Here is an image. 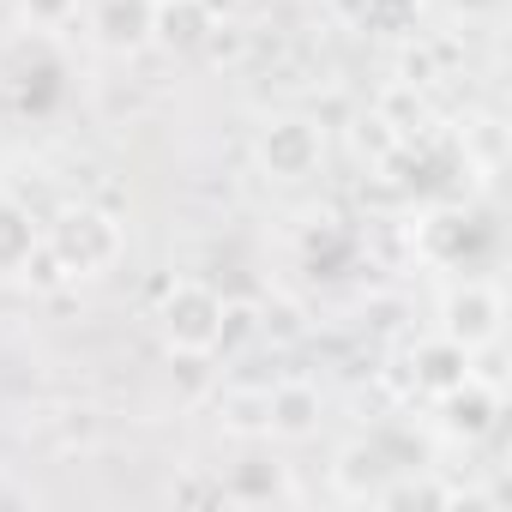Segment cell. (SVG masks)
Here are the masks:
<instances>
[{
	"label": "cell",
	"mask_w": 512,
	"mask_h": 512,
	"mask_svg": "<svg viewBox=\"0 0 512 512\" xmlns=\"http://www.w3.org/2000/svg\"><path fill=\"white\" fill-rule=\"evenodd\" d=\"M37 247H43V229H37L31 205H19L13 193H0V284H19Z\"/></svg>",
	"instance_id": "8"
},
{
	"label": "cell",
	"mask_w": 512,
	"mask_h": 512,
	"mask_svg": "<svg viewBox=\"0 0 512 512\" xmlns=\"http://www.w3.org/2000/svg\"><path fill=\"white\" fill-rule=\"evenodd\" d=\"M253 157H260V169L284 187H302L320 175L326 163V133L308 121V115H272L260 133H253Z\"/></svg>",
	"instance_id": "3"
},
{
	"label": "cell",
	"mask_w": 512,
	"mask_h": 512,
	"mask_svg": "<svg viewBox=\"0 0 512 512\" xmlns=\"http://www.w3.org/2000/svg\"><path fill=\"white\" fill-rule=\"evenodd\" d=\"M121 247H127V235H121V223L103 211V205H67L49 229H43V253L67 272V284H79V278H103L115 260H121Z\"/></svg>",
	"instance_id": "1"
},
{
	"label": "cell",
	"mask_w": 512,
	"mask_h": 512,
	"mask_svg": "<svg viewBox=\"0 0 512 512\" xmlns=\"http://www.w3.org/2000/svg\"><path fill=\"white\" fill-rule=\"evenodd\" d=\"M229 320H235V308H229L223 290H211L205 278H181V284H169L163 302H157V338H163L175 356H211V350H223Z\"/></svg>",
	"instance_id": "2"
},
{
	"label": "cell",
	"mask_w": 512,
	"mask_h": 512,
	"mask_svg": "<svg viewBox=\"0 0 512 512\" xmlns=\"http://www.w3.org/2000/svg\"><path fill=\"white\" fill-rule=\"evenodd\" d=\"M500 320H506V302H500V290L482 284V278H464V284L446 290V302H440V338H452V344L470 350V356L500 338Z\"/></svg>",
	"instance_id": "4"
},
{
	"label": "cell",
	"mask_w": 512,
	"mask_h": 512,
	"mask_svg": "<svg viewBox=\"0 0 512 512\" xmlns=\"http://www.w3.org/2000/svg\"><path fill=\"white\" fill-rule=\"evenodd\" d=\"M151 7L157 0H97L91 7V43L103 55H139L151 43Z\"/></svg>",
	"instance_id": "5"
},
{
	"label": "cell",
	"mask_w": 512,
	"mask_h": 512,
	"mask_svg": "<svg viewBox=\"0 0 512 512\" xmlns=\"http://www.w3.org/2000/svg\"><path fill=\"white\" fill-rule=\"evenodd\" d=\"M440 410H446V428H452V434L476 440V434H488V428H494L500 398H494V386H488L482 374H464L452 392H440Z\"/></svg>",
	"instance_id": "9"
},
{
	"label": "cell",
	"mask_w": 512,
	"mask_h": 512,
	"mask_svg": "<svg viewBox=\"0 0 512 512\" xmlns=\"http://www.w3.org/2000/svg\"><path fill=\"white\" fill-rule=\"evenodd\" d=\"M73 7H79V0H25V19H31L37 31H55V25L73 19Z\"/></svg>",
	"instance_id": "10"
},
{
	"label": "cell",
	"mask_w": 512,
	"mask_h": 512,
	"mask_svg": "<svg viewBox=\"0 0 512 512\" xmlns=\"http://www.w3.org/2000/svg\"><path fill=\"white\" fill-rule=\"evenodd\" d=\"M320 386H308V380H278V386H266V434H278V440H308L314 428H320Z\"/></svg>",
	"instance_id": "7"
},
{
	"label": "cell",
	"mask_w": 512,
	"mask_h": 512,
	"mask_svg": "<svg viewBox=\"0 0 512 512\" xmlns=\"http://www.w3.org/2000/svg\"><path fill=\"white\" fill-rule=\"evenodd\" d=\"M211 31H217V13L205 7V0H157L151 7V43L157 49L193 55V49H205Z\"/></svg>",
	"instance_id": "6"
}]
</instances>
